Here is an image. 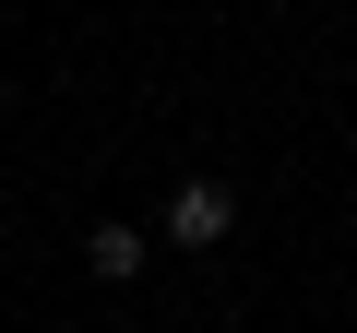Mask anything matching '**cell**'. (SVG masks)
<instances>
[{
  "mask_svg": "<svg viewBox=\"0 0 357 333\" xmlns=\"http://www.w3.org/2000/svg\"><path fill=\"white\" fill-rule=\"evenodd\" d=\"M155 238H167V250H227V238H238V191H227V179H178Z\"/></svg>",
  "mask_w": 357,
  "mask_h": 333,
  "instance_id": "1",
  "label": "cell"
},
{
  "mask_svg": "<svg viewBox=\"0 0 357 333\" xmlns=\"http://www.w3.org/2000/svg\"><path fill=\"white\" fill-rule=\"evenodd\" d=\"M143 250H155V238H143L131 215H96V226H84V274H107V286H131V274H143Z\"/></svg>",
  "mask_w": 357,
  "mask_h": 333,
  "instance_id": "2",
  "label": "cell"
}]
</instances>
